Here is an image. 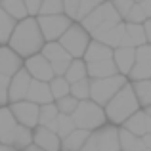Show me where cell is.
<instances>
[{
  "instance_id": "cell-1",
  "label": "cell",
  "mask_w": 151,
  "mask_h": 151,
  "mask_svg": "<svg viewBox=\"0 0 151 151\" xmlns=\"http://www.w3.org/2000/svg\"><path fill=\"white\" fill-rule=\"evenodd\" d=\"M44 38H42V33L38 29V23L35 17H27L23 21H19L15 25L14 33H12V38L8 42V48L14 50L19 58L25 61V59L33 58V55L40 54L42 48H44Z\"/></svg>"
},
{
  "instance_id": "cell-2",
  "label": "cell",
  "mask_w": 151,
  "mask_h": 151,
  "mask_svg": "<svg viewBox=\"0 0 151 151\" xmlns=\"http://www.w3.org/2000/svg\"><path fill=\"white\" fill-rule=\"evenodd\" d=\"M140 109L142 107H140V103L136 100V94H134L130 82H126V84L121 88V92L103 107L107 122L113 124V126H119V128H121L134 113H138Z\"/></svg>"
},
{
  "instance_id": "cell-3",
  "label": "cell",
  "mask_w": 151,
  "mask_h": 151,
  "mask_svg": "<svg viewBox=\"0 0 151 151\" xmlns=\"http://www.w3.org/2000/svg\"><path fill=\"white\" fill-rule=\"evenodd\" d=\"M31 144H33V130L17 124L10 107H2L0 109V145L14 147L15 151H23Z\"/></svg>"
},
{
  "instance_id": "cell-4",
  "label": "cell",
  "mask_w": 151,
  "mask_h": 151,
  "mask_svg": "<svg viewBox=\"0 0 151 151\" xmlns=\"http://www.w3.org/2000/svg\"><path fill=\"white\" fill-rule=\"evenodd\" d=\"M75 126L78 130H86V132H96V130L103 128L107 122V117H105V111L103 107H100L98 103H94L92 100H86V101H78V107L73 115Z\"/></svg>"
},
{
  "instance_id": "cell-5",
  "label": "cell",
  "mask_w": 151,
  "mask_h": 151,
  "mask_svg": "<svg viewBox=\"0 0 151 151\" xmlns=\"http://www.w3.org/2000/svg\"><path fill=\"white\" fill-rule=\"evenodd\" d=\"M128 82V78L122 75H115L109 78H100V81H90V100L98 103L100 107H105L113 100L121 88Z\"/></svg>"
},
{
  "instance_id": "cell-6",
  "label": "cell",
  "mask_w": 151,
  "mask_h": 151,
  "mask_svg": "<svg viewBox=\"0 0 151 151\" xmlns=\"http://www.w3.org/2000/svg\"><path fill=\"white\" fill-rule=\"evenodd\" d=\"M58 42L61 44V48L65 50L73 59H82L84 54H86L88 44L92 42V37L82 29L81 23H73V25L69 27V31H67Z\"/></svg>"
},
{
  "instance_id": "cell-7",
  "label": "cell",
  "mask_w": 151,
  "mask_h": 151,
  "mask_svg": "<svg viewBox=\"0 0 151 151\" xmlns=\"http://www.w3.org/2000/svg\"><path fill=\"white\" fill-rule=\"evenodd\" d=\"M82 151H121L119 145V126L105 124L103 128L90 132Z\"/></svg>"
},
{
  "instance_id": "cell-8",
  "label": "cell",
  "mask_w": 151,
  "mask_h": 151,
  "mask_svg": "<svg viewBox=\"0 0 151 151\" xmlns=\"http://www.w3.org/2000/svg\"><path fill=\"white\" fill-rule=\"evenodd\" d=\"M38 29L42 33L44 42H58L63 35L69 31V27L73 25L71 19H67L65 15H50V17H37Z\"/></svg>"
},
{
  "instance_id": "cell-9",
  "label": "cell",
  "mask_w": 151,
  "mask_h": 151,
  "mask_svg": "<svg viewBox=\"0 0 151 151\" xmlns=\"http://www.w3.org/2000/svg\"><path fill=\"white\" fill-rule=\"evenodd\" d=\"M8 107H10L14 119L17 121V124H21L23 128L35 130L38 126V109H40L38 105L25 100V101H19V103H10Z\"/></svg>"
},
{
  "instance_id": "cell-10",
  "label": "cell",
  "mask_w": 151,
  "mask_h": 151,
  "mask_svg": "<svg viewBox=\"0 0 151 151\" xmlns=\"http://www.w3.org/2000/svg\"><path fill=\"white\" fill-rule=\"evenodd\" d=\"M151 78V44L136 48L134 67L128 75V82H140Z\"/></svg>"
},
{
  "instance_id": "cell-11",
  "label": "cell",
  "mask_w": 151,
  "mask_h": 151,
  "mask_svg": "<svg viewBox=\"0 0 151 151\" xmlns=\"http://www.w3.org/2000/svg\"><path fill=\"white\" fill-rule=\"evenodd\" d=\"M23 69L29 73V77L33 78V81H38V82H50L52 78H54L52 65L48 63V59L42 58L40 54L25 59V61H23Z\"/></svg>"
},
{
  "instance_id": "cell-12",
  "label": "cell",
  "mask_w": 151,
  "mask_h": 151,
  "mask_svg": "<svg viewBox=\"0 0 151 151\" xmlns=\"http://www.w3.org/2000/svg\"><path fill=\"white\" fill-rule=\"evenodd\" d=\"M33 78L29 77L25 69H21L19 73H15L14 77L10 78V86H8V101L10 103H19L25 101L27 92H29V86Z\"/></svg>"
},
{
  "instance_id": "cell-13",
  "label": "cell",
  "mask_w": 151,
  "mask_h": 151,
  "mask_svg": "<svg viewBox=\"0 0 151 151\" xmlns=\"http://www.w3.org/2000/svg\"><path fill=\"white\" fill-rule=\"evenodd\" d=\"M21 69H23V59L8 46H0V75L12 78Z\"/></svg>"
},
{
  "instance_id": "cell-14",
  "label": "cell",
  "mask_w": 151,
  "mask_h": 151,
  "mask_svg": "<svg viewBox=\"0 0 151 151\" xmlns=\"http://www.w3.org/2000/svg\"><path fill=\"white\" fill-rule=\"evenodd\" d=\"M33 144L42 151H61V140L58 138V134L44 126H37L33 130Z\"/></svg>"
},
{
  "instance_id": "cell-15",
  "label": "cell",
  "mask_w": 151,
  "mask_h": 151,
  "mask_svg": "<svg viewBox=\"0 0 151 151\" xmlns=\"http://www.w3.org/2000/svg\"><path fill=\"white\" fill-rule=\"evenodd\" d=\"M121 128L128 130L130 134H134V136H138V138H144L145 134H151V117L144 109H140L138 113H134Z\"/></svg>"
},
{
  "instance_id": "cell-16",
  "label": "cell",
  "mask_w": 151,
  "mask_h": 151,
  "mask_svg": "<svg viewBox=\"0 0 151 151\" xmlns=\"http://www.w3.org/2000/svg\"><path fill=\"white\" fill-rule=\"evenodd\" d=\"M27 101L35 103V105L42 107V105H48V103H54V98L50 94V86L48 82H38V81H31L29 86V92H27Z\"/></svg>"
},
{
  "instance_id": "cell-17",
  "label": "cell",
  "mask_w": 151,
  "mask_h": 151,
  "mask_svg": "<svg viewBox=\"0 0 151 151\" xmlns=\"http://www.w3.org/2000/svg\"><path fill=\"white\" fill-rule=\"evenodd\" d=\"M134 59H136V48H117L113 50V61L117 67L119 75L128 78L130 71L134 67Z\"/></svg>"
},
{
  "instance_id": "cell-18",
  "label": "cell",
  "mask_w": 151,
  "mask_h": 151,
  "mask_svg": "<svg viewBox=\"0 0 151 151\" xmlns=\"http://www.w3.org/2000/svg\"><path fill=\"white\" fill-rule=\"evenodd\" d=\"M86 71H88V78L90 81H100V78H109V77L119 75L113 59L96 61V63H86Z\"/></svg>"
},
{
  "instance_id": "cell-19",
  "label": "cell",
  "mask_w": 151,
  "mask_h": 151,
  "mask_svg": "<svg viewBox=\"0 0 151 151\" xmlns=\"http://www.w3.org/2000/svg\"><path fill=\"white\" fill-rule=\"evenodd\" d=\"M122 38H124V23H119V25H115V27H111V29H107L105 33H101V35H98V37H94L92 40L101 42V44L109 46L111 50H117V48H121Z\"/></svg>"
},
{
  "instance_id": "cell-20",
  "label": "cell",
  "mask_w": 151,
  "mask_h": 151,
  "mask_svg": "<svg viewBox=\"0 0 151 151\" xmlns=\"http://www.w3.org/2000/svg\"><path fill=\"white\" fill-rule=\"evenodd\" d=\"M84 59L86 63H96V61H105V59H113V50L109 46L101 44L98 40H92L86 48V54H84Z\"/></svg>"
},
{
  "instance_id": "cell-21",
  "label": "cell",
  "mask_w": 151,
  "mask_h": 151,
  "mask_svg": "<svg viewBox=\"0 0 151 151\" xmlns=\"http://www.w3.org/2000/svg\"><path fill=\"white\" fill-rule=\"evenodd\" d=\"M88 136H90V132L77 128L75 132H71L65 140H61V151H82Z\"/></svg>"
},
{
  "instance_id": "cell-22",
  "label": "cell",
  "mask_w": 151,
  "mask_h": 151,
  "mask_svg": "<svg viewBox=\"0 0 151 151\" xmlns=\"http://www.w3.org/2000/svg\"><path fill=\"white\" fill-rule=\"evenodd\" d=\"M59 117V111L55 107V103H48V105H42L38 109V126H44V128L55 132V121Z\"/></svg>"
},
{
  "instance_id": "cell-23",
  "label": "cell",
  "mask_w": 151,
  "mask_h": 151,
  "mask_svg": "<svg viewBox=\"0 0 151 151\" xmlns=\"http://www.w3.org/2000/svg\"><path fill=\"white\" fill-rule=\"evenodd\" d=\"M40 55L48 59V63L69 61V59H73L65 50L61 48V44H59V42H46L44 48H42V52H40Z\"/></svg>"
},
{
  "instance_id": "cell-24",
  "label": "cell",
  "mask_w": 151,
  "mask_h": 151,
  "mask_svg": "<svg viewBox=\"0 0 151 151\" xmlns=\"http://www.w3.org/2000/svg\"><path fill=\"white\" fill-rule=\"evenodd\" d=\"M63 78H65L69 84H75V82H78V81H84V78H88L86 61H84V59H73V61L69 63V69H67V73L63 75Z\"/></svg>"
},
{
  "instance_id": "cell-25",
  "label": "cell",
  "mask_w": 151,
  "mask_h": 151,
  "mask_svg": "<svg viewBox=\"0 0 151 151\" xmlns=\"http://www.w3.org/2000/svg\"><path fill=\"white\" fill-rule=\"evenodd\" d=\"M0 8H2L15 23L27 19V10H25L23 0H2V2H0Z\"/></svg>"
},
{
  "instance_id": "cell-26",
  "label": "cell",
  "mask_w": 151,
  "mask_h": 151,
  "mask_svg": "<svg viewBox=\"0 0 151 151\" xmlns=\"http://www.w3.org/2000/svg\"><path fill=\"white\" fill-rule=\"evenodd\" d=\"M119 145L121 151H144V144H142V138L130 134L128 130L119 128Z\"/></svg>"
},
{
  "instance_id": "cell-27",
  "label": "cell",
  "mask_w": 151,
  "mask_h": 151,
  "mask_svg": "<svg viewBox=\"0 0 151 151\" xmlns=\"http://www.w3.org/2000/svg\"><path fill=\"white\" fill-rule=\"evenodd\" d=\"M132 90L136 94V100L140 103L142 109L151 105V78L149 81H140V82H130Z\"/></svg>"
},
{
  "instance_id": "cell-28",
  "label": "cell",
  "mask_w": 151,
  "mask_h": 151,
  "mask_svg": "<svg viewBox=\"0 0 151 151\" xmlns=\"http://www.w3.org/2000/svg\"><path fill=\"white\" fill-rule=\"evenodd\" d=\"M15 25H17V23H15L14 19H12L10 15L0 8V46H8Z\"/></svg>"
},
{
  "instance_id": "cell-29",
  "label": "cell",
  "mask_w": 151,
  "mask_h": 151,
  "mask_svg": "<svg viewBox=\"0 0 151 151\" xmlns=\"http://www.w3.org/2000/svg\"><path fill=\"white\" fill-rule=\"evenodd\" d=\"M48 86H50V94L54 98V101H58V100H61V98L71 94V84L63 77H54L48 82Z\"/></svg>"
},
{
  "instance_id": "cell-30",
  "label": "cell",
  "mask_w": 151,
  "mask_h": 151,
  "mask_svg": "<svg viewBox=\"0 0 151 151\" xmlns=\"http://www.w3.org/2000/svg\"><path fill=\"white\" fill-rule=\"evenodd\" d=\"M77 130V126H75L73 119L67 117V115H59L58 121H55V134H58L59 140H65L67 136H69L71 132H75Z\"/></svg>"
},
{
  "instance_id": "cell-31",
  "label": "cell",
  "mask_w": 151,
  "mask_h": 151,
  "mask_svg": "<svg viewBox=\"0 0 151 151\" xmlns=\"http://www.w3.org/2000/svg\"><path fill=\"white\" fill-rule=\"evenodd\" d=\"M71 96L77 101L90 100V78H84V81H78L75 84H71Z\"/></svg>"
},
{
  "instance_id": "cell-32",
  "label": "cell",
  "mask_w": 151,
  "mask_h": 151,
  "mask_svg": "<svg viewBox=\"0 0 151 151\" xmlns=\"http://www.w3.org/2000/svg\"><path fill=\"white\" fill-rule=\"evenodd\" d=\"M42 17H50V15H63V2L61 0H42L40 8ZM38 15V17H40Z\"/></svg>"
},
{
  "instance_id": "cell-33",
  "label": "cell",
  "mask_w": 151,
  "mask_h": 151,
  "mask_svg": "<svg viewBox=\"0 0 151 151\" xmlns=\"http://www.w3.org/2000/svg\"><path fill=\"white\" fill-rule=\"evenodd\" d=\"M54 103H55V107H58L59 115H67V117H71L78 107V101L75 100L71 94L65 96V98H61V100H58V101H54Z\"/></svg>"
},
{
  "instance_id": "cell-34",
  "label": "cell",
  "mask_w": 151,
  "mask_h": 151,
  "mask_svg": "<svg viewBox=\"0 0 151 151\" xmlns=\"http://www.w3.org/2000/svg\"><path fill=\"white\" fill-rule=\"evenodd\" d=\"M100 4L101 2H98V0H81V4H78V14H77V23H82Z\"/></svg>"
},
{
  "instance_id": "cell-35",
  "label": "cell",
  "mask_w": 151,
  "mask_h": 151,
  "mask_svg": "<svg viewBox=\"0 0 151 151\" xmlns=\"http://www.w3.org/2000/svg\"><path fill=\"white\" fill-rule=\"evenodd\" d=\"M78 4L81 0H63V15L77 23V14H78Z\"/></svg>"
},
{
  "instance_id": "cell-36",
  "label": "cell",
  "mask_w": 151,
  "mask_h": 151,
  "mask_svg": "<svg viewBox=\"0 0 151 151\" xmlns=\"http://www.w3.org/2000/svg\"><path fill=\"white\" fill-rule=\"evenodd\" d=\"M145 15H144V12H142V8H140V4H134V8L130 10V14L126 15V19H124V23H132V25H144V21H145Z\"/></svg>"
},
{
  "instance_id": "cell-37",
  "label": "cell",
  "mask_w": 151,
  "mask_h": 151,
  "mask_svg": "<svg viewBox=\"0 0 151 151\" xmlns=\"http://www.w3.org/2000/svg\"><path fill=\"white\" fill-rule=\"evenodd\" d=\"M134 4H136L134 0H115V2H113V8H115V12L119 14V17L124 21L126 15L130 14V10L134 8Z\"/></svg>"
},
{
  "instance_id": "cell-38",
  "label": "cell",
  "mask_w": 151,
  "mask_h": 151,
  "mask_svg": "<svg viewBox=\"0 0 151 151\" xmlns=\"http://www.w3.org/2000/svg\"><path fill=\"white\" fill-rule=\"evenodd\" d=\"M27 10V17H35L37 19L40 15V8H42V0H23Z\"/></svg>"
},
{
  "instance_id": "cell-39",
  "label": "cell",
  "mask_w": 151,
  "mask_h": 151,
  "mask_svg": "<svg viewBox=\"0 0 151 151\" xmlns=\"http://www.w3.org/2000/svg\"><path fill=\"white\" fill-rule=\"evenodd\" d=\"M8 86H10V78L0 75V109L10 105V101H8Z\"/></svg>"
},
{
  "instance_id": "cell-40",
  "label": "cell",
  "mask_w": 151,
  "mask_h": 151,
  "mask_svg": "<svg viewBox=\"0 0 151 151\" xmlns=\"http://www.w3.org/2000/svg\"><path fill=\"white\" fill-rule=\"evenodd\" d=\"M140 8H142V12H144V15L147 19H151V0H140Z\"/></svg>"
},
{
  "instance_id": "cell-41",
  "label": "cell",
  "mask_w": 151,
  "mask_h": 151,
  "mask_svg": "<svg viewBox=\"0 0 151 151\" xmlns=\"http://www.w3.org/2000/svg\"><path fill=\"white\" fill-rule=\"evenodd\" d=\"M144 33H145V38H147V44H151V19L144 21Z\"/></svg>"
},
{
  "instance_id": "cell-42",
  "label": "cell",
  "mask_w": 151,
  "mask_h": 151,
  "mask_svg": "<svg viewBox=\"0 0 151 151\" xmlns=\"http://www.w3.org/2000/svg\"><path fill=\"white\" fill-rule=\"evenodd\" d=\"M142 144H144L145 149H151V134H145V136L142 138Z\"/></svg>"
},
{
  "instance_id": "cell-43",
  "label": "cell",
  "mask_w": 151,
  "mask_h": 151,
  "mask_svg": "<svg viewBox=\"0 0 151 151\" xmlns=\"http://www.w3.org/2000/svg\"><path fill=\"white\" fill-rule=\"evenodd\" d=\"M23 151H42V149H40V147H37V145H35V144H31L29 147H25Z\"/></svg>"
},
{
  "instance_id": "cell-44",
  "label": "cell",
  "mask_w": 151,
  "mask_h": 151,
  "mask_svg": "<svg viewBox=\"0 0 151 151\" xmlns=\"http://www.w3.org/2000/svg\"><path fill=\"white\" fill-rule=\"evenodd\" d=\"M0 151H15L14 147H8V145H0Z\"/></svg>"
},
{
  "instance_id": "cell-45",
  "label": "cell",
  "mask_w": 151,
  "mask_h": 151,
  "mask_svg": "<svg viewBox=\"0 0 151 151\" xmlns=\"http://www.w3.org/2000/svg\"><path fill=\"white\" fill-rule=\"evenodd\" d=\"M144 111H145V113H147V115H149V117H151V105H149V107H145V109H144Z\"/></svg>"
},
{
  "instance_id": "cell-46",
  "label": "cell",
  "mask_w": 151,
  "mask_h": 151,
  "mask_svg": "<svg viewBox=\"0 0 151 151\" xmlns=\"http://www.w3.org/2000/svg\"><path fill=\"white\" fill-rule=\"evenodd\" d=\"M144 151H151V149H144Z\"/></svg>"
}]
</instances>
